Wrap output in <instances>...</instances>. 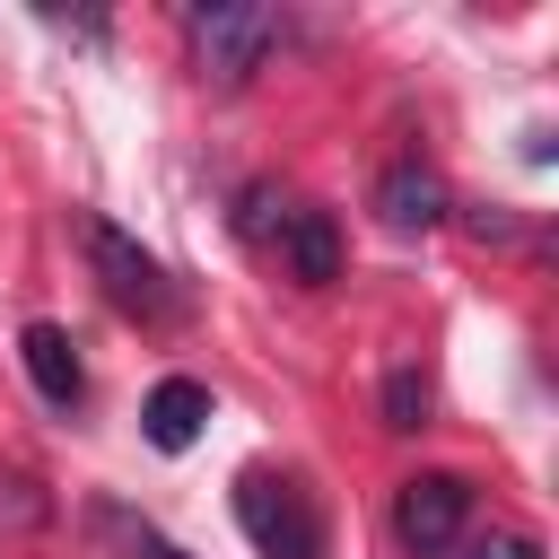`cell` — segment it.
I'll use <instances>...</instances> for the list:
<instances>
[{
  "label": "cell",
  "mask_w": 559,
  "mask_h": 559,
  "mask_svg": "<svg viewBox=\"0 0 559 559\" xmlns=\"http://www.w3.org/2000/svg\"><path fill=\"white\" fill-rule=\"evenodd\" d=\"M271 253L288 262V280H297V288H332V280H341V227H332V210L288 201V210H280V227H271Z\"/></svg>",
  "instance_id": "5"
},
{
  "label": "cell",
  "mask_w": 559,
  "mask_h": 559,
  "mask_svg": "<svg viewBox=\"0 0 559 559\" xmlns=\"http://www.w3.org/2000/svg\"><path fill=\"white\" fill-rule=\"evenodd\" d=\"M79 245H87V262H96V288H105L122 314H140V323H175V314H183L175 271H166L140 236H122L114 218H79Z\"/></svg>",
  "instance_id": "1"
},
{
  "label": "cell",
  "mask_w": 559,
  "mask_h": 559,
  "mask_svg": "<svg viewBox=\"0 0 559 559\" xmlns=\"http://www.w3.org/2000/svg\"><path fill=\"white\" fill-rule=\"evenodd\" d=\"M183 35L201 52V79L218 87H245L262 70V52L280 44V17L271 9H245V0H210V9H183Z\"/></svg>",
  "instance_id": "3"
},
{
  "label": "cell",
  "mask_w": 559,
  "mask_h": 559,
  "mask_svg": "<svg viewBox=\"0 0 559 559\" xmlns=\"http://www.w3.org/2000/svg\"><path fill=\"white\" fill-rule=\"evenodd\" d=\"M201 419H210V384H192V376H166V384L140 402V428H148L157 454H183V445L201 437Z\"/></svg>",
  "instance_id": "8"
},
{
  "label": "cell",
  "mask_w": 559,
  "mask_h": 559,
  "mask_svg": "<svg viewBox=\"0 0 559 559\" xmlns=\"http://www.w3.org/2000/svg\"><path fill=\"white\" fill-rule=\"evenodd\" d=\"M114 524H122V515H114ZM122 542H131V559H183V550H175L166 533H148V524H122Z\"/></svg>",
  "instance_id": "11"
},
{
  "label": "cell",
  "mask_w": 559,
  "mask_h": 559,
  "mask_svg": "<svg viewBox=\"0 0 559 559\" xmlns=\"http://www.w3.org/2000/svg\"><path fill=\"white\" fill-rule=\"evenodd\" d=\"M376 218H384L393 236H419V227L445 218V183H437L419 157H402V166H384V183H376Z\"/></svg>",
  "instance_id": "7"
},
{
  "label": "cell",
  "mask_w": 559,
  "mask_h": 559,
  "mask_svg": "<svg viewBox=\"0 0 559 559\" xmlns=\"http://www.w3.org/2000/svg\"><path fill=\"white\" fill-rule=\"evenodd\" d=\"M463 524H472V480H463V472H411V480L393 489V533H402L411 559L454 550Z\"/></svg>",
  "instance_id": "4"
},
{
  "label": "cell",
  "mask_w": 559,
  "mask_h": 559,
  "mask_svg": "<svg viewBox=\"0 0 559 559\" xmlns=\"http://www.w3.org/2000/svg\"><path fill=\"white\" fill-rule=\"evenodd\" d=\"M17 358H26V384H35L52 411H79V402H87V367H79V349H70L61 323H26V332H17Z\"/></svg>",
  "instance_id": "6"
},
{
  "label": "cell",
  "mask_w": 559,
  "mask_h": 559,
  "mask_svg": "<svg viewBox=\"0 0 559 559\" xmlns=\"http://www.w3.org/2000/svg\"><path fill=\"white\" fill-rule=\"evenodd\" d=\"M472 559H542V542H533V533H489Z\"/></svg>",
  "instance_id": "10"
},
{
  "label": "cell",
  "mask_w": 559,
  "mask_h": 559,
  "mask_svg": "<svg viewBox=\"0 0 559 559\" xmlns=\"http://www.w3.org/2000/svg\"><path fill=\"white\" fill-rule=\"evenodd\" d=\"M236 524L262 559H323V507L288 472H245L236 480Z\"/></svg>",
  "instance_id": "2"
},
{
  "label": "cell",
  "mask_w": 559,
  "mask_h": 559,
  "mask_svg": "<svg viewBox=\"0 0 559 559\" xmlns=\"http://www.w3.org/2000/svg\"><path fill=\"white\" fill-rule=\"evenodd\" d=\"M419 411H428L419 367H393V376H384V428H419Z\"/></svg>",
  "instance_id": "9"
}]
</instances>
